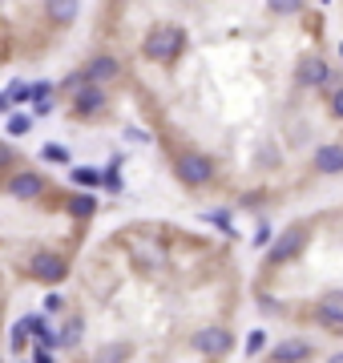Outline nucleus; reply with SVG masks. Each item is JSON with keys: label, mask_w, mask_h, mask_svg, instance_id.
<instances>
[{"label": "nucleus", "mask_w": 343, "mask_h": 363, "mask_svg": "<svg viewBox=\"0 0 343 363\" xmlns=\"http://www.w3.org/2000/svg\"><path fill=\"white\" fill-rule=\"evenodd\" d=\"M85 0H0V73L40 65L69 40Z\"/></svg>", "instance_id": "nucleus-5"}, {"label": "nucleus", "mask_w": 343, "mask_h": 363, "mask_svg": "<svg viewBox=\"0 0 343 363\" xmlns=\"http://www.w3.org/2000/svg\"><path fill=\"white\" fill-rule=\"evenodd\" d=\"M93 33L194 202L271 214L343 182V52L311 0H101Z\"/></svg>", "instance_id": "nucleus-1"}, {"label": "nucleus", "mask_w": 343, "mask_h": 363, "mask_svg": "<svg viewBox=\"0 0 343 363\" xmlns=\"http://www.w3.org/2000/svg\"><path fill=\"white\" fill-rule=\"evenodd\" d=\"M65 363H230L251 271L238 247L174 218H133L69 274Z\"/></svg>", "instance_id": "nucleus-2"}, {"label": "nucleus", "mask_w": 343, "mask_h": 363, "mask_svg": "<svg viewBox=\"0 0 343 363\" xmlns=\"http://www.w3.org/2000/svg\"><path fill=\"white\" fill-rule=\"evenodd\" d=\"M93 210L89 194L0 142V327L13 283L53 286L77 271Z\"/></svg>", "instance_id": "nucleus-3"}, {"label": "nucleus", "mask_w": 343, "mask_h": 363, "mask_svg": "<svg viewBox=\"0 0 343 363\" xmlns=\"http://www.w3.org/2000/svg\"><path fill=\"white\" fill-rule=\"evenodd\" d=\"M251 303L291 339L343 351V198L283 226L251 267Z\"/></svg>", "instance_id": "nucleus-4"}]
</instances>
